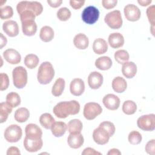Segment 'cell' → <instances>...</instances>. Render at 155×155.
Listing matches in <instances>:
<instances>
[{
    "instance_id": "cell-1",
    "label": "cell",
    "mask_w": 155,
    "mask_h": 155,
    "mask_svg": "<svg viewBox=\"0 0 155 155\" xmlns=\"http://www.w3.org/2000/svg\"><path fill=\"white\" fill-rule=\"evenodd\" d=\"M79 111L80 104L75 100L60 102L53 109L54 115L60 119L66 118L70 115L77 114Z\"/></svg>"
},
{
    "instance_id": "cell-2",
    "label": "cell",
    "mask_w": 155,
    "mask_h": 155,
    "mask_svg": "<svg viewBox=\"0 0 155 155\" xmlns=\"http://www.w3.org/2000/svg\"><path fill=\"white\" fill-rule=\"evenodd\" d=\"M54 76V70L52 64L48 61L42 62L38 70L37 79L42 85L49 84Z\"/></svg>"
},
{
    "instance_id": "cell-3",
    "label": "cell",
    "mask_w": 155,
    "mask_h": 155,
    "mask_svg": "<svg viewBox=\"0 0 155 155\" xmlns=\"http://www.w3.org/2000/svg\"><path fill=\"white\" fill-rule=\"evenodd\" d=\"M18 13L20 15L24 11L29 10L33 12L36 16L40 15L43 11L42 5L38 1H21L16 5Z\"/></svg>"
},
{
    "instance_id": "cell-4",
    "label": "cell",
    "mask_w": 155,
    "mask_h": 155,
    "mask_svg": "<svg viewBox=\"0 0 155 155\" xmlns=\"http://www.w3.org/2000/svg\"><path fill=\"white\" fill-rule=\"evenodd\" d=\"M12 78L15 87L23 88L27 83V71L22 66H18L13 70Z\"/></svg>"
},
{
    "instance_id": "cell-5",
    "label": "cell",
    "mask_w": 155,
    "mask_h": 155,
    "mask_svg": "<svg viewBox=\"0 0 155 155\" xmlns=\"http://www.w3.org/2000/svg\"><path fill=\"white\" fill-rule=\"evenodd\" d=\"M23 145L27 151L30 153L36 152L42 147L43 141L42 137L33 135H25Z\"/></svg>"
},
{
    "instance_id": "cell-6",
    "label": "cell",
    "mask_w": 155,
    "mask_h": 155,
    "mask_svg": "<svg viewBox=\"0 0 155 155\" xmlns=\"http://www.w3.org/2000/svg\"><path fill=\"white\" fill-rule=\"evenodd\" d=\"M104 21L112 29L120 28L123 23L120 12L115 10L108 13L104 18Z\"/></svg>"
},
{
    "instance_id": "cell-7",
    "label": "cell",
    "mask_w": 155,
    "mask_h": 155,
    "mask_svg": "<svg viewBox=\"0 0 155 155\" xmlns=\"http://www.w3.org/2000/svg\"><path fill=\"white\" fill-rule=\"evenodd\" d=\"M5 139L10 143L18 142L22 137V131L21 128L16 125L12 124L9 125L5 130L4 133Z\"/></svg>"
},
{
    "instance_id": "cell-8",
    "label": "cell",
    "mask_w": 155,
    "mask_h": 155,
    "mask_svg": "<svg viewBox=\"0 0 155 155\" xmlns=\"http://www.w3.org/2000/svg\"><path fill=\"white\" fill-rule=\"evenodd\" d=\"M81 17L85 23L92 25L97 21L99 17V11L96 7L90 5L83 10Z\"/></svg>"
},
{
    "instance_id": "cell-9",
    "label": "cell",
    "mask_w": 155,
    "mask_h": 155,
    "mask_svg": "<svg viewBox=\"0 0 155 155\" xmlns=\"http://www.w3.org/2000/svg\"><path fill=\"white\" fill-rule=\"evenodd\" d=\"M137 127L147 131H151L155 129V115L148 114L142 115L137 120Z\"/></svg>"
},
{
    "instance_id": "cell-10",
    "label": "cell",
    "mask_w": 155,
    "mask_h": 155,
    "mask_svg": "<svg viewBox=\"0 0 155 155\" xmlns=\"http://www.w3.org/2000/svg\"><path fill=\"white\" fill-rule=\"evenodd\" d=\"M102 108L101 105L96 102H88L84 107L83 114L87 120H93L101 114Z\"/></svg>"
},
{
    "instance_id": "cell-11",
    "label": "cell",
    "mask_w": 155,
    "mask_h": 155,
    "mask_svg": "<svg viewBox=\"0 0 155 155\" xmlns=\"http://www.w3.org/2000/svg\"><path fill=\"white\" fill-rule=\"evenodd\" d=\"M124 12L126 19L131 22H135L138 21L141 16V12L140 9L133 4H129L127 5L124 9Z\"/></svg>"
},
{
    "instance_id": "cell-12",
    "label": "cell",
    "mask_w": 155,
    "mask_h": 155,
    "mask_svg": "<svg viewBox=\"0 0 155 155\" xmlns=\"http://www.w3.org/2000/svg\"><path fill=\"white\" fill-rule=\"evenodd\" d=\"M108 133L103 128L98 127L93 132V139L99 145H104L108 142L110 139Z\"/></svg>"
},
{
    "instance_id": "cell-13",
    "label": "cell",
    "mask_w": 155,
    "mask_h": 155,
    "mask_svg": "<svg viewBox=\"0 0 155 155\" xmlns=\"http://www.w3.org/2000/svg\"><path fill=\"white\" fill-rule=\"evenodd\" d=\"M104 106L110 110H116L120 105V99L114 94H107L102 99Z\"/></svg>"
},
{
    "instance_id": "cell-14",
    "label": "cell",
    "mask_w": 155,
    "mask_h": 155,
    "mask_svg": "<svg viewBox=\"0 0 155 155\" xmlns=\"http://www.w3.org/2000/svg\"><path fill=\"white\" fill-rule=\"evenodd\" d=\"M103 76L98 71H93L88 77V84L91 89H97L103 84Z\"/></svg>"
},
{
    "instance_id": "cell-15",
    "label": "cell",
    "mask_w": 155,
    "mask_h": 155,
    "mask_svg": "<svg viewBox=\"0 0 155 155\" xmlns=\"http://www.w3.org/2000/svg\"><path fill=\"white\" fill-rule=\"evenodd\" d=\"M70 91L71 93L76 96H81L85 91V84L82 79L74 78L70 84Z\"/></svg>"
},
{
    "instance_id": "cell-16",
    "label": "cell",
    "mask_w": 155,
    "mask_h": 155,
    "mask_svg": "<svg viewBox=\"0 0 155 155\" xmlns=\"http://www.w3.org/2000/svg\"><path fill=\"white\" fill-rule=\"evenodd\" d=\"M3 31L10 37H15L19 34L18 23L13 20L5 21L2 25Z\"/></svg>"
},
{
    "instance_id": "cell-17",
    "label": "cell",
    "mask_w": 155,
    "mask_h": 155,
    "mask_svg": "<svg viewBox=\"0 0 155 155\" xmlns=\"http://www.w3.org/2000/svg\"><path fill=\"white\" fill-rule=\"evenodd\" d=\"M3 56L7 62L10 64H19L21 61L20 53L13 48H8L3 52Z\"/></svg>"
},
{
    "instance_id": "cell-18",
    "label": "cell",
    "mask_w": 155,
    "mask_h": 155,
    "mask_svg": "<svg viewBox=\"0 0 155 155\" xmlns=\"http://www.w3.org/2000/svg\"><path fill=\"white\" fill-rule=\"evenodd\" d=\"M84 139L81 133H70L67 138V143L71 148H79L84 144Z\"/></svg>"
},
{
    "instance_id": "cell-19",
    "label": "cell",
    "mask_w": 155,
    "mask_h": 155,
    "mask_svg": "<svg viewBox=\"0 0 155 155\" xmlns=\"http://www.w3.org/2000/svg\"><path fill=\"white\" fill-rule=\"evenodd\" d=\"M22 31L24 35L31 36L35 35L37 31V25L35 20H27L21 22Z\"/></svg>"
},
{
    "instance_id": "cell-20",
    "label": "cell",
    "mask_w": 155,
    "mask_h": 155,
    "mask_svg": "<svg viewBox=\"0 0 155 155\" xmlns=\"http://www.w3.org/2000/svg\"><path fill=\"white\" fill-rule=\"evenodd\" d=\"M108 44L113 48H118L124 44V38L120 33H111L108 38Z\"/></svg>"
},
{
    "instance_id": "cell-21",
    "label": "cell",
    "mask_w": 155,
    "mask_h": 155,
    "mask_svg": "<svg viewBox=\"0 0 155 155\" xmlns=\"http://www.w3.org/2000/svg\"><path fill=\"white\" fill-rule=\"evenodd\" d=\"M122 73L128 79L133 78L137 73V66L133 62H127L122 64Z\"/></svg>"
},
{
    "instance_id": "cell-22",
    "label": "cell",
    "mask_w": 155,
    "mask_h": 155,
    "mask_svg": "<svg viewBox=\"0 0 155 155\" xmlns=\"http://www.w3.org/2000/svg\"><path fill=\"white\" fill-rule=\"evenodd\" d=\"M73 44L77 48L85 50L88 47L89 39L85 34L80 33L74 37Z\"/></svg>"
},
{
    "instance_id": "cell-23",
    "label": "cell",
    "mask_w": 155,
    "mask_h": 155,
    "mask_svg": "<svg viewBox=\"0 0 155 155\" xmlns=\"http://www.w3.org/2000/svg\"><path fill=\"white\" fill-rule=\"evenodd\" d=\"M93 50L96 54H104L108 50V44L102 38L96 39L93 44Z\"/></svg>"
},
{
    "instance_id": "cell-24",
    "label": "cell",
    "mask_w": 155,
    "mask_h": 155,
    "mask_svg": "<svg viewBox=\"0 0 155 155\" xmlns=\"http://www.w3.org/2000/svg\"><path fill=\"white\" fill-rule=\"evenodd\" d=\"M67 130V125L62 121L55 122L51 128V131L53 136L57 137L62 136Z\"/></svg>"
},
{
    "instance_id": "cell-25",
    "label": "cell",
    "mask_w": 155,
    "mask_h": 155,
    "mask_svg": "<svg viewBox=\"0 0 155 155\" xmlns=\"http://www.w3.org/2000/svg\"><path fill=\"white\" fill-rule=\"evenodd\" d=\"M112 88L113 90L118 93L124 92L127 87V83L126 81L120 76H117L114 78L112 81Z\"/></svg>"
},
{
    "instance_id": "cell-26",
    "label": "cell",
    "mask_w": 155,
    "mask_h": 155,
    "mask_svg": "<svg viewBox=\"0 0 155 155\" xmlns=\"http://www.w3.org/2000/svg\"><path fill=\"white\" fill-rule=\"evenodd\" d=\"M95 66L101 70H107L112 66V61L111 58L107 56L98 58L95 61Z\"/></svg>"
},
{
    "instance_id": "cell-27",
    "label": "cell",
    "mask_w": 155,
    "mask_h": 155,
    "mask_svg": "<svg viewBox=\"0 0 155 155\" xmlns=\"http://www.w3.org/2000/svg\"><path fill=\"white\" fill-rule=\"evenodd\" d=\"M54 33L53 29L48 25L44 26L41 28L39 33V38L40 39L45 42H48L51 41L54 38Z\"/></svg>"
},
{
    "instance_id": "cell-28",
    "label": "cell",
    "mask_w": 155,
    "mask_h": 155,
    "mask_svg": "<svg viewBox=\"0 0 155 155\" xmlns=\"http://www.w3.org/2000/svg\"><path fill=\"white\" fill-rule=\"evenodd\" d=\"M65 82L63 78H59L57 79L53 84L51 89V93L55 97L60 96L65 88Z\"/></svg>"
},
{
    "instance_id": "cell-29",
    "label": "cell",
    "mask_w": 155,
    "mask_h": 155,
    "mask_svg": "<svg viewBox=\"0 0 155 155\" xmlns=\"http://www.w3.org/2000/svg\"><path fill=\"white\" fill-rule=\"evenodd\" d=\"M30 117L29 110L25 107H21L15 111L14 118L16 121L19 123L25 122Z\"/></svg>"
},
{
    "instance_id": "cell-30",
    "label": "cell",
    "mask_w": 155,
    "mask_h": 155,
    "mask_svg": "<svg viewBox=\"0 0 155 155\" xmlns=\"http://www.w3.org/2000/svg\"><path fill=\"white\" fill-rule=\"evenodd\" d=\"M83 128L82 122L78 119L70 120L67 124V129L70 133H81Z\"/></svg>"
},
{
    "instance_id": "cell-31",
    "label": "cell",
    "mask_w": 155,
    "mask_h": 155,
    "mask_svg": "<svg viewBox=\"0 0 155 155\" xmlns=\"http://www.w3.org/2000/svg\"><path fill=\"white\" fill-rule=\"evenodd\" d=\"M39 122L41 125L45 129H51L52 125L55 122V119L50 113H45L41 115L39 117Z\"/></svg>"
},
{
    "instance_id": "cell-32",
    "label": "cell",
    "mask_w": 155,
    "mask_h": 155,
    "mask_svg": "<svg viewBox=\"0 0 155 155\" xmlns=\"http://www.w3.org/2000/svg\"><path fill=\"white\" fill-rule=\"evenodd\" d=\"M12 111V107L7 102H2L0 104V122L3 123L5 122L8 118V114Z\"/></svg>"
},
{
    "instance_id": "cell-33",
    "label": "cell",
    "mask_w": 155,
    "mask_h": 155,
    "mask_svg": "<svg viewBox=\"0 0 155 155\" xmlns=\"http://www.w3.org/2000/svg\"><path fill=\"white\" fill-rule=\"evenodd\" d=\"M39 62V58L37 55L35 54H27L24 60V62L25 65L30 68V69H33L36 68Z\"/></svg>"
},
{
    "instance_id": "cell-34",
    "label": "cell",
    "mask_w": 155,
    "mask_h": 155,
    "mask_svg": "<svg viewBox=\"0 0 155 155\" xmlns=\"http://www.w3.org/2000/svg\"><path fill=\"white\" fill-rule=\"evenodd\" d=\"M6 102L12 108L18 107L21 104V97L16 92H10L6 96Z\"/></svg>"
},
{
    "instance_id": "cell-35",
    "label": "cell",
    "mask_w": 155,
    "mask_h": 155,
    "mask_svg": "<svg viewBox=\"0 0 155 155\" xmlns=\"http://www.w3.org/2000/svg\"><path fill=\"white\" fill-rule=\"evenodd\" d=\"M122 111L127 115H131L136 113L137 110V105L131 100L125 101L122 105Z\"/></svg>"
},
{
    "instance_id": "cell-36",
    "label": "cell",
    "mask_w": 155,
    "mask_h": 155,
    "mask_svg": "<svg viewBox=\"0 0 155 155\" xmlns=\"http://www.w3.org/2000/svg\"><path fill=\"white\" fill-rule=\"evenodd\" d=\"M25 135H33L37 136H42V131L41 128L35 124H29L27 125L25 128Z\"/></svg>"
},
{
    "instance_id": "cell-37",
    "label": "cell",
    "mask_w": 155,
    "mask_h": 155,
    "mask_svg": "<svg viewBox=\"0 0 155 155\" xmlns=\"http://www.w3.org/2000/svg\"><path fill=\"white\" fill-rule=\"evenodd\" d=\"M114 59L117 62L120 64H124L128 61L130 55L127 51L125 50H119L114 53Z\"/></svg>"
},
{
    "instance_id": "cell-38",
    "label": "cell",
    "mask_w": 155,
    "mask_h": 155,
    "mask_svg": "<svg viewBox=\"0 0 155 155\" xmlns=\"http://www.w3.org/2000/svg\"><path fill=\"white\" fill-rule=\"evenodd\" d=\"M142 137L141 134L137 131H131L128 136V142L132 145H137L142 141Z\"/></svg>"
},
{
    "instance_id": "cell-39",
    "label": "cell",
    "mask_w": 155,
    "mask_h": 155,
    "mask_svg": "<svg viewBox=\"0 0 155 155\" xmlns=\"http://www.w3.org/2000/svg\"><path fill=\"white\" fill-rule=\"evenodd\" d=\"M57 18L61 21H66L70 19L71 13L70 10L67 7H62L57 12Z\"/></svg>"
},
{
    "instance_id": "cell-40",
    "label": "cell",
    "mask_w": 155,
    "mask_h": 155,
    "mask_svg": "<svg viewBox=\"0 0 155 155\" xmlns=\"http://www.w3.org/2000/svg\"><path fill=\"white\" fill-rule=\"evenodd\" d=\"M13 15V10L12 7L7 5L1 8L0 17L1 19H7Z\"/></svg>"
},
{
    "instance_id": "cell-41",
    "label": "cell",
    "mask_w": 155,
    "mask_h": 155,
    "mask_svg": "<svg viewBox=\"0 0 155 155\" xmlns=\"http://www.w3.org/2000/svg\"><path fill=\"white\" fill-rule=\"evenodd\" d=\"M99 127L103 128L104 129H105L109 134L110 136L111 137L113 136V134L115 133L116 131V128L114 125L113 124V123L110 122V121H104L102 122Z\"/></svg>"
},
{
    "instance_id": "cell-42",
    "label": "cell",
    "mask_w": 155,
    "mask_h": 155,
    "mask_svg": "<svg viewBox=\"0 0 155 155\" xmlns=\"http://www.w3.org/2000/svg\"><path fill=\"white\" fill-rule=\"evenodd\" d=\"M147 16L149 22L151 26H154L155 24V6L152 5L147 9Z\"/></svg>"
},
{
    "instance_id": "cell-43",
    "label": "cell",
    "mask_w": 155,
    "mask_h": 155,
    "mask_svg": "<svg viewBox=\"0 0 155 155\" xmlns=\"http://www.w3.org/2000/svg\"><path fill=\"white\" fill-rule=\"evenodd\" d=\"M1 77V87H0V90L1 91L5 90L7 89L9 85V78L8 75L6 73H1L0 74Z\"/></svg>"
},
{
    "instance_id": "cell-44",
    "label": "cell",
    "mask_w": 155,
    "mask_h": 155,
    "mask_svg": "<svg viewBox=\"0 0 155 155\" xmlns=\"http://www.w3.org/2000/svg\"><path fill=\"white\" fill-rule=\"evenodd\" d=\"M19 16H20V19L21 22H23L27 20H35L36 17L35 14L29 10L24 11Z\"/></svg>"
},
{
    "instance_id": "cell-45",
    "label": "cell",
    "mask_w": 155,
    "mask_h": 155,
    "mask_svg": "<svg viewBox=\"0 0 155 155\" xmlns=\"http://www.w3.org/2000/svg\"><path fill=\"white\" fill-rule=\"evenodd\" d=\"M145 149V151L148 154L154 155V154H155V140L153 139L149 140L147 143Z\"/></svg>"
},
{
    "instance_id": "cell-46",
    "label": "cell",
    "mask_w": 155,
    "mask_h": 155,
    "mask_svg": "<svg viewBox=\"0 0 155 155\" xmlns=\"http://www.w3.org/2000/svg\"><path fill=\"white\" fill-rule=\"evenodd\" d=\"M117 4V0H103L102 1V6L106 9H111Z\"/></svg>"
},
{
    "instance_id": "cell-47",
    "label": "cell",
    "mask_w": 155,
    "mask_h": 155,
    "mask_svg": "<svg viewBox=\"0 0 155 155\" xmlns=\"http://www.w3.org/2000/svg\"><path fill=\"white\" fill-rule=\"evenodd\" d=\"M85 1H74V0H70V6L75 9L78 10L81 8L85 4Z\"/></svg>"
},
{
    "instance_id": "cell-48",
    "label": "cell",
    "mask_w": 155,
    "mask_h": 155,
    "mask_svg": "<svg viewBox=\"0 0 155 155\" xmlns=\"http://www.w3.org/2000/svg\"><path fill=\"white\" fill-rule=\"evenodd\" d=\"M82 155H88V154L96 155V154H101V153L100 152L96 151L94 148L88 147V148H85L84 150V151L82 152Z\"/></svg>"
},
{
    "instance_id": "cell-49",
    "label": "cell",
    "mask_w": 155,
    "mask_h": 155,
    "mask_svg": "<svg viewBox=\"0 0 155 155\" xmlns=\"http://www.w3.org/2000/svg\"><path fill=\"white\" fill-rule=\"evenodd\" d=\"M7 155H14V154L20 155L21 153H20V151H19V148L18 147L12 146V147H9L7 149Z\"/></svg>"
},
{
    "instance_id": "cell-50",
    "label": "cell",
    "mask_w": 155,
    "mask_h": 155,
    "mask_svg": "<svg viewBox=\"0 0 155 155\" xmlns=\"http://www.w3.org/2000/svg\"><path fill=\"white\" fill-rule=\"evenodd\" d=\"M47 3L50 5V7L53 8H57L61 5V4L62 3V0H52V1L48 0Z\"/></svg>"
},
{
    "instance_id": "cell-51",
    "label": "cell",
    "mask_w": 155,
    "mask_h": 155,
    "mask_svg": "<svg viewBox=\"0 0 155 155\" xmlns=\"http://www.w3.org/2000/svg\"><path fill=\"white\" fill-rule=\"evenodd\" d=\"M108 155H119L121 154V152L117 148H112L107 153Z\"/></svg>"
},
{
    "instance_id": "cell-52",
    "label": "cell",
    "mask_w": 155,
    "mask_h": 155,
    "mask_svg": "<svg viewBox=\"0 0 155 155\" xmlns=\"http://www.w3.org/2000/svg\"><path fill=\"white\" fill-rule=\"evenodd\" d=\"M1 34V49L3 48V47L5 46L7 42V38L3 35L2 33H0Z\"/></svg>"
},
{
    "instance_id": "cell-53",
    "label": "cell",
    "mask_w": 155,
    "mask_h": 155,
    "mask_svg": "<svg viewBox=\"0 0 155 155\" xmlns=\"http://www.w3.org/2000/svg\"><path fill=\"white\" fill-rule=\"evenodd\" d=\"M137 2L140 5L145 7V6L150 5L152 2V1H151V0H145H145H139V1H137Z\"/></svg>"
}]
</instances>
